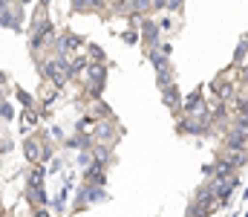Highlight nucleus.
Listing matches in <instances>:
<instances>
[{
	"mask_svg": "<svg viewBox=\"0 0 248 217\" xmlns=\"http://www.w3.org/2000/svg\"><path fill=\"white\" fill-rule=\"evenodd\" d=\"M41 150H44V148L38 145V139H26V142H23V153H26V159H29L32 165L41 162Z\"/></svg>",
	"mask_w": 248,
	"mask_h": 217,
	"instance_id": "9b49d317",
	"label": "nucleus"
},
{
	"mask_svg": "<svg viewBox=\"0 0 248 217\" xmlns=\"http://www.w3.org/2000/svg\"><path fill=\"white\" fill-rule=\"evenodd\" d=\"M162 101H165V107H170V110H182V96H179V87H176V84H168V87L162 90Z\"/></svg>",
	"mask_w": 248,
	"mask_h": 217,
	"instance_id": "6e6552de",
	"label": "nucleus"
},
{
	"mask_svg": "<svg viewBox=\"0 0 248 217\" xmlns=\"http://www.w3.org/2000/svg\"><path fill=\"white\" fill-rule=\"evenodd\" d=\"M159 52H165V55H170V52H173V47H170V44H159Z\"/></svg>",
	"mask_w": 248,
	"mask_h": 217,
	"instance_id": "473e14b6",
	"label": "nucleus"
},
{
	"mask_svg": "<svg viewBox=\"0 0 248 217\" xmlns=\"http://www.w3.org/2000/svg\"><path fill=\"white\" fill-rule=\"evenodd\" d=\"M17 99H20V101H23L26 107H32V96H29L26 90H17Z\"/></svg>",
	"mask_w": 248,
	"mask_h": 217,
	"instance_id": "c756f323",
	"label": "nucleus"
},
{
	"mask_svg": "<svg viewBox=\"0 0 248 217\" xmlns=\"http://www.w3.org/2000/svg\"><path fill=\"white\" fill-rule=\"evenodd\" d=\"M55 99H58V87H55V90H46V93H44V104H52Z\"/></svg>",
	"mask_w": 248,
	"mask_h": 217,
	"instance_id": "c85d7f7f",
	"label": "nucleus"
},
{
	"mask_svg": "<svg viewBox=\"0 0 248 217\" xmlns=\"http://www.w3.org/2000/svg\"><path fill=\"white\" fill-rule=\"evenodd\" d=\"M3 212H6V209H3V197H0V217H3Z\"/></svg>",
	"mask_w": 248,
	"mask_h": 217,
	"instance_id": "58836bf2",
	"label": "nucleus"
},
{
	"mask_svg": "<svg viewBox=\"0 0 248 217\" xmlns=\"http://www.w3.org/2000/svg\"><path fill=\"white\" fill-rule=\"evenodd\" d=\"M46 41H52L55 44V23L46 17V15H41L35 23H32V38H29V47L38 52V50H44V44Z\"/></svg>",
	"mask_w": 248,
	"mask_h": 217,
	"instance_id": "f257e3e1",
	"label": "nucleus"
},
{
	"mask_svg": "<svg viewBox=\"0 0 248 217\" xmlns=\"http://www.w3.org/2000/svg\"><path fill=\"white\" fill-rule=\"evenodd\" d=\"M246 148H248V134L231 128V134L225 136V150H246Z\"/></svg>",
	"mask_w": 248,
	"mask_h": 217,
	"instance_id": "0eeeda50",
	"label": "nucleus"
},
{
	"mask_svg": "<svg viewBox=\"0 0 248 217\" xmlns=\"http://www.w3.org/2000/svg\"><path fill=\"white\" fill-rule=\"evenodd\" d=\"M156 23H159V29H162V32H170L176 20H173V17H162V20H156Z\"/></svg>",
	"mask_w": 248,
	"mask_h": 217,
	"instance_id": "a878e982",
	"label": "nucleus"
},
{
	"mask_svg": "<svg viewBox=\"0 0 248 217\" xmlns=\"http://www.w3.org/2000/svg\"><path fill=\"white\" fill-rule=\"evenodd\" d=\"M237 113H240V116H246V119H248V96H243V99L237 96Z\"/></svg>",
	"mask_w": 248,
	"mask_h": 217,
	"instance_id": "393cba45",
	"label": "nucleus"
},
{
	"mask_svg": "<svg viewBox=\"0 0 248 217\" xmlns=\"http://www.w3.org/2000/svg\"><path fill=\"white\" fill-rule=\"evenodd\" d=\"M110 136H113V125H107V122L101 125V122H98V131H95V139H101V142H107Z\"/></svg>",
	"mask_w": 248,
	"mask_h": 217,
	"instance_id": "6ab92c4d",
	"label": "nucleus"
},
{
	"mask_svg": "<svg viewBox=\"0 0 248 217\" xmlns=\"http://www.w3.org/2000/svg\"><path fill=\"white\" fill-rule=\"evenodd\" d=\"M90 153H93V156H95V162H101V165H107V159H110V148H104V145H95V142H93Z\"/></svg>",
	"mask_w": 248,
	"mask_h": 217,
	"instance_id": "dca6fc26",
	"label": "nucleus"
},
{
	"mask_svg": "<svg viewBox=\"0 0 248 217\" xmlns=\"http://www.w3.org/2000/svg\"><path fill=\"white\" fill-rule=\"evenodd\" d=\"M139 29H141V38H144L147 50H156V47H159V32H162V29H159V23H156V20H150V17H144Z\"/></svg>",
	"mask_w": 248,
	"mask_h": 217,
	"instance_id": "423d86ee",
	"label": "nucleus"
},
{
	"mask_svg": "<svg viewBox=\"0 0 248 217\" xmlns=\"http://www.w3.org/2000/svg\"><path fill=\"white\" fill-rule=\"evenodd\" d=\"M0 119H3V122H12V119H15V110H12V104H9V101H3V104H0Z\"/></svg>",
	"mask_w": 248,
	"mask_h": 217,
	"instance_id": "4be33fe9",
	"label": "nucleus"
},
{
	"mask_svg": "<svg viewBox=\"0 0 248 217\" xmlns=\"http://www.w3.org/2000/svg\"><path fill=\"white\" fill-rule=\"evenodd\" d=\"M153 9H156V12H168V9L179 12V9H182V0H153Z\"/></svg>",
	"mask_w": 248,
	"mask_h": 217,
	"instance_id": "2eb2a0df",
	"label": "nucleus"
},
{
	"mask_svg": "<svg viewBox=\"0 0 248 217\" xmlns=\"http://www.w3.org/2000/svg\"><path fill=\"white\" fill-rule=\"evenodd\" d=\"M26 197H29L35 206H46V194H44L41 185H29V188H26Z\"/></svg>",
	"mask_w": 248,
	"mask_h": 217,
	"instance_id": "4468645a",
	"label": "nucleus"
},
{
	"mask_svg": "<svg viewBox=\"0 0 248 217\" xmlns=\"http://www.w3.org/2000/svg\"><path fill=\"white\" fill-rule=\"evenodd\" d=\"M130 3V12H139V15H147L153 9V0H127Z\"/></svg>",
	"mask_w": 248,
	"mask_h": 217,
	"instance_id": "a211bd4d",
	"label": "nucleus"
},
{
	"mask_svg": "<svg viewBox=\"0 0 248 217\" xmlns=\"http://www.w3.org/2000/svg\"><path fill=\"white\" fill-rule=\"evenodd\" d=\"M23 116H26V119H23V122H26V128H35V125H38V110H35V107H26V113H23Z\"/></svg>",
	"mask_w": 248,
	"mask_h": 217,
	"instance_id": "412c9836",
	"label": "nucleus"
},
{
	"mask_svg": "<svg viewBox=\"0 0 248 217\" xmlns=\"http://www.w3.org/2000/svg\"><path fill=\"white\" fill-rule=\"evenodd\" d=\"M72 12H87V0H72Z\"/></svg>",
	"mask_w": 248,
	"mask_h": 217,
	"instance_id": "7c9ffc66",
	"label": "nucleus"
},
{
	"mask_svg": "<svg viewBox=\"0 0 248 217\" xmlns=\"http://www.w3.org/2000/svg\"><path fill=\"white\" fill-rule=\"evenodd\" d=\"M38 67H41V72H44V78H49L58 90H61L63 84L69 81V78H66V58H58V55H55V58L41 61Z\"/></svg>",
	"mask_w": 248,
	"mask_h": 217,
	"instance_id": "f03ea898",
	"label": "nucleus"
},
{
	"mask_svg": "<svg viewBox=\"0 0 248 217\" xmlns=\"http://www.w3.org/2000/svg\"><path fill=\"white\" fill-rule=\"evenodd\" d=\"M9 6H15V0H0V9H9Z\"/></svg>",
	"mask_w": 248,
	"mask_h": 217,
	"instance_id": "f704fd0d",
	"label": "nucleus"
},
{
	"mask_svg": "<svg viewBox=\"0 0 248 217\" xmlns=\"http://www.w3.org/2000/svg\"><path fill=\"white\" fill-rule=\"evenodd\" d=\"M113 113H110V107L107 104H95L93 107V119H110Z\"/></svg>",
	"mask_w": 248,
	"mask_h": 217,
	"instance_id": "aec40b11",
	"label": "nucleus"
},
{
	"mask_svg": "<svg viewBox=\"0 0 248 217\" xmlns=\"http://www.w3.org/2000/svg\"><path fill=\"white\" fill-rule=\"evenodd\" d=\"M55 47H58V58H66L69 52H78L81 47H84V38H78L75 32H63V35H58V41H55Z\"/></svg>",
	"mask_w": 248,
	"mask_h": 217,
	"instance_id": "39448f33",
	"label": "nucleus"
},
{
	"mask_svg": "<svg viewBox=\"0 0 248 217\" xmlns=\"http://www.w3.org/2000/svg\"><path fill=\"white\" fill-rule=\"evenodd\" d=\"M122 38H124V41H127V44H136V41H139V35H136L133 29H127V32H124Z\"/></svg>",
	"mask_w": 248,
	"mask_h": 217,
	"instance_id": "2f4dec72",
	"label": "nucleus"
},
{
	"mask_svg": "<svg viewBox=\"0 0 248 217\" xmlns=\"http://www.w3.org/2000/svg\"><path fill=\"white\" fill-rule=\"evenodd\" d=\"M17 6H32V0H15Z\"/></svg>",
	"mask_w": 248,
	"mask_h": 217,
	"instance_id": "c9c22d12",
	"label": "nucleus"
},
{
	"mask_svg": "<svg viewBox=\"0 0 248 217\" xmlns=\"http://www.w3.org/2000/svg\"><path fill=\"white\" fill-rule=\"evenodd\" d=\"M107 0H87V12H104Z\"/></svg>",
	"mask_w": 248,
	"mask_h": 217,
	"instance_id": "b1692460",
	"label": "nucleus"
},
{
	"mask_svg": "<svg viewBox=\"0 0 248 217\" xmlns=\"http://www.w3.org/2000/svg\"><path fill=\"white\" fill-rule=\"evenodd\" d=\"M35 217H49V212L46 209H35Z\"/></svg>",
	"mask_w": 248,
	"mask_h": 217,
	"instance_id": "72a5a7b5",
	"label": "nucleus"
},
{
	"mask_svg": "<svg viewBox=\"0 0 248 217\" xmlns=\"http://www.w3.org/2000/svg\"><path fill=\"white\" fill-rule=\"evenodd\" d=\"M84 75H87V84H93V81H101V84H104V75H107V70H104V61H87V70H84Z\"/></svg>",
	"mask_w": 248,
	"mask_h": 217,
	"instance_id": "9d476101",
	"label": "nucleus"
},
{
	"mask_svg": "<svg viewBox=\"0 0 248 217\" xmlns=\"http://www.w3.org/2000/svg\"><path fill=\"white\" fill-rule=\"evenodd\" d=\"M211 87L217 90V99H219V101H228V99L234 96V90H237V87H234V81H214Z\"/></svg>",
	"mask_w": 248,
	"mask_h": 217,
	"instance_id": "f8f14e48",
	"label": "nucleus"
},
{
	"mask_svg": "<svg viewBox=\"0 0 248 217\" xmlns=\"http://www.w3.org/2000/svg\"><path fill=\"white\" fill-rule=\"evenodd\" d=\"M234 128H237V131H246V134H248V119H246V116H237V119H234Z\"/></svg>",
	"mask_w": 248,
	"mask_h": 217,
	"instance_id": "cd10ccee",
	"label": "nucleus"
},
{
	"mask_svg": "<svg viewBox=\"0 0 248 217\" xmlns=\"http://www.w3.org/2000/svg\"><path fill=\"white\" fill-rule=\"evenodd\" d=\"M41 183H44V168H41V162H38V165H35V174L29 177V185H41Z\"/></svg>",
	"mask_w": 248,
	"mask_h": 217,
	"instance_id": "5701e85b",
	"label": "nucleus"
},
{
	"mask_svg": "<svg viewBox=\"0 0 248 217\" xmlns=\"http://www.w3.org/2000/svg\"><path fill=\"white\" fill-rule=\"evenodd\" d=\"M90 61H104V52L95 44H90Z\"/></svg>",
	"mask_w": 248,
	"mask_h": 217,
	"instance_id": "bb28decb",
	"label": "nucleus"
},
{
	"mask_svg": "<svg viewBox=\"0 0 248 217\" xmlns=\"http://www.w3.org/2000/svg\"><path fill=\"white\" fill-rule=\"evenodd\" d=\"M49 3H52V0H41V6H44V9H46V6H49Z\"/></svg>",
	"mask_w": 248,
	"mask_h": 217,
	"instance_id": "4c0bfd02",
	"label": "nucleus"
},
{
	"mask_svg": "<svg viewBox=\"0 0 248 217\" xmlns=\"http://www.w3.org/2000/svg\"><path fill=\"white\" fill-rule=\"evenodd\" d=\"M3 84H6V72H0V87H3Z\"/></svg>",
	"mask_w": 248,
	"mask_h": 217,
	"instance_id": "e433bc0d",
	"label": "nucleus"
},
{
	"mask_svg": "<svg viewBox=\"0 0 248 217\" xmlns=\"http://www.w3.org/2000/svg\"><path fill=\"white\" fill-rule=\"evenodd\" d=\"M246 61H248V38H243V41L237 44V52H234V64H240V67H243Z\"/></svg>",
	"mask_w": 248,
	"mask_h": 217,
	"instance_id": "f3484780",
	"label": "nucleus"
},
{
	"mask_svg": "<svg viewBox=\"0 0 248 217\" xmlns=\"http://www.w3.org/2000/svg\"><path fill=\"white\" fill-rule=\"evenodd\" d=\"M98 200H104V188H101V183H87L84 188H81V194L75 197V212L78 209H84V206H90V203H98Z\"/></svg>",
	"mask_w": 248,
	"mask_h": 217,
	"instance_id": "7ed1b4c3",
	"label": "nucleus"
},
{
	"mask_svg": "<svg viewBox=\"0 0 248 217\" xmlns=\"http://www.w3.org/2000/svg\"><path fill=\"white\" fill-rule=\"evenodd\" d=\"M147 58H150V64L156 67V72L170 67V55H165V52H159V50H147Z\"/></svg>",
	"mask_w": 248,
	"mask_h": 217,
	"instance_id": "ddd939ff",
	"label": "nucleus"
},
{
	"mask_svg": "<svg viewBox=\"0 0 248 217\" xmlns=\"http://www.w3.org/2000/svg\"><path fill=\"white\" fill-rule=\"evenodd\" d=\"M199 110H205L202 93H193V96H187L185 101H182V116H193V113H199Z\"/></svg>",
	"mask_w": 248,
	"mask_h": 217,
	"instance_id": "1a4fd4ad",
	"label": "nucleus"
},
{
	"mask_svg": "<svg viewBox=\"0 0 248 217\" xmlns=\"http://www.w3.org/2000/svg\"><path fill=\"white\" fill-rule=\"evenodd\" d=\"M23 6H9V9H0V26L3 29H12V32H20L23 26Z\"/></svg>",
	"mask_w": 248,
	"mask_h": 217,
	"instance_id": "20e7f679",
	"label": "nucleus"
}]
</instances>
